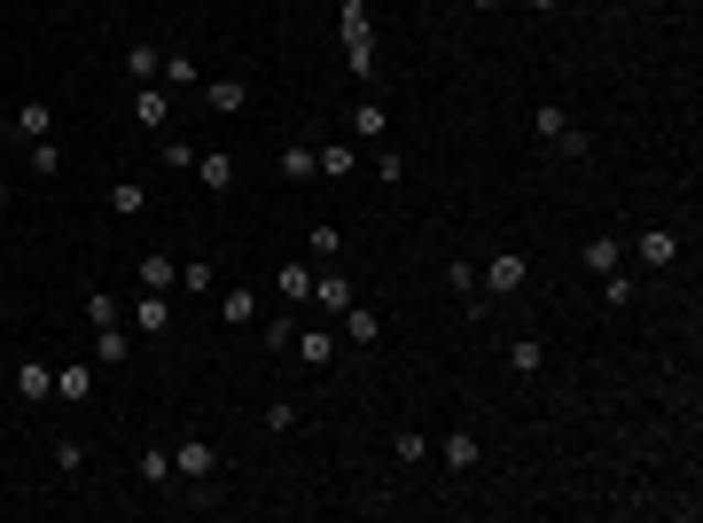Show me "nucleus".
Segmentation results:
<instances>
[{
  "instance_id": "f257e3e1",
  "label": "nucleus",
  "mask_w": 703,
  "mask_h": 523,
  "mask_svg": "<svg viewBox=\"0 0 703 523\" xmlns=\"http://www.w3.org/2000/svg\"><path fill=\"white\" fill-rule=\"evenodd\" d=\"M477 290H485V305L523 297V290H532V258H523V250H493L485 266H477Z\"/></svg>"
},
{
  "instance_id": "f03ea898",
  "label": "nucleus",
  "mask_w": 703,
  "mask_h": 523,
  "mask_svg": "<svg viewBox=\"0 0 703 523\" xmlns=\"http://www.w3.org/2000/svg\"><path fill=\"white\" fill-rule=\"evenodd\" d=\"M219 469H227V454L212 438H196V429L172 438V477H181V484H219Z\"/></svg>"
},
{
  "instance_id": "7ed1b4c3",
  "label": "nucleus",
  "mask_w": 703,
  "mask_h": 523,
  "mask_svg": "<svg viewBox=\"0 0 703 523\" xmlns=\"http://www.w3.org/2000/svg\"><path fill=\"white\" fill-rule=\"evenodd\" d=\"M196 95H204L212 118H242V110H250V78H242V70H204Z\"/></svg>"
},
{
  "instance_id": "20e7f679",
  "label": "nucleus",
  "mask_w": 703,
  "mask_h": 523,
  "mask_svg": "<svg viewBox=\"0 0 703 523\" xmlns=\"http://www.w3.org/2000/svg\"><path fill=\"white\" fill-rule=\"evenodd\" d=\"M172 313H181V305H172V290H133V305H126V320H133V336H172Z\"/></svg>"
},
{
  "instance_id": "39448f33",
  "label": "nucleus",
  "mask_w": 703,
  "mask_h": 523,
  "mask_svg": "<svg viewBox=\"0 0 703 523\" xmlns=\"http://www.w3.org/2000/svg\"><path fill=\"white\" fill-rule=\"evenodd\" d=\"M344 55H352V78L376 86V47H368V0H344Z\"/></svg>"
},
{
  "instance_id": "423d86ee",
  "label": "nucleus",
  "mask_w": 703,
  "mask_h": 523,
  "mask_svg": "<svg viewBox=\"0 0 703 523\" xmlns=\"http://www.w3.org/2000/svg\"><path fill=\"white\" fill-rule=\"evenodd\" d=\"M626 258H634L641 274H664L672 258H680V235H672V227H641V235L626 242Z\"/></svg>"
},
{
  "instance_id": "0eeeda50",
  "label": "nucleus",
  "mask_w": 703,
  "mask_h": 523,
  "mask_svg": "<svg viewBox=\"0 0 703 523\" xmlns=\"http://www.w3.org/2000/svg\"><path fill=\"white\" fill-rule=\"evenodd\" d=\"M290 352H298V360H305V368L321 375V368H336V352H344V336L313 320V328H298V336H290Z\"/></svg>"
},
{
  "instance_id": "6e6552de",
  "label": "nucleus",
  "mask_w": 703,
  "mask_h": 523,
  "mask_svg": "<svg viewBox=\"0 0 703 523\" xmlns=\"http://www.w3.org/2000/svg\"><path fill=\"white\" fill-rule=\"evenodd\" d=\"M0 133H9L17 149H32V141H47V133H55V110H47V102L32 95V102H17V118H9V126H0Z\"/></svg>"
},
{
  "instance_id": "1a4fd4ad",
  "label": "nucleus",
  "mask_w": 703,
  "mask_h": 523,
  "mask_svg": "<svg viewBox=\"0 0 703 523\" xmlns=\"http://www.w3.org/2000/svg\"><path fill=\"white\" fill-rule=\"evenodd\" d=\"M437 461H446V477H477V461H485L477 429H446V438H437Z\"/></svg>"
},
{
  "instance_id": "9d476101",
  "label": "nucleus",
  "mask_w": 703,
  "mask_h": 523,
  "mask_svg": "<svg viewBox=\"0 0 703 523\" xmlns=\"http://www.w3.org/2000/svg\"><path fill=\"white\" fill-rule=\"evenodd\" d=\"M352 141H368V149H383V133H391V110H383V95H360V102H352Z\"/></svg>"
},
{
  "instance_id": "9b49d317",
  "label": "nucleus",
  "mask_w": 703,
  "mask_h": 523,
  "mask_svg": "<svg viewBox=\"0 0 703 523\" xmlns=\"http://www.w3.org/2000/svg\"><path fill=\"white\" fill-rule=\"evenodd\" d=\"M133 469H141L149 492H172V484H181V477H172V438H149V446L133 454Z\"/></svg>"
},
{
  "instance_id": "f8f14e48",
  "label": "nucleus",
  "mask_w": 703,
  "mask_h": 523,
  "mask_svg": "<svg viewBox=\"0 0 703 523\" xmlns=\"http://www.w3.org/2000/svg\"><path fill=\"white\" fill-rule=\"evenodd\" d=\"M172 102H181V95H164V86H133V126L141 133H164L172 126Z\"/></svg>"
},
{
  "instance_id": "ddd939ff",
  "label": "nucleus",
  "mask_w": 703,
  "mask_h": 523,
  "mask_svg": "<svg viewBox=\"0 0 703 523\" xmlns=\"http://www.w3.org/2000/svg\"><path fill=\"white\" fill-rule=\"evenodd\" d=\"M578 266H586L594 282L618 274V266H626V242H618V235H586V242H578Z\"/></svg>"
},
{
  "instance_id": "4468645a",
  "label": "nucleus",
  "mask_w": 703,
  "mask_h": 523,
  "mask_svg": "<svg viewBox=\"0 0 703 523\" xmlns=\"http://www.w3.org/2000/svg\"><path fill=\"white\" fill-rule=\"evenodd\" d=\"M336 336H344V344H383V313H368L360 297H352V305L336 313Z\"/></svg>"
},
{
  "instance_id": "2eb2a0df",
  "label": "nucleus",
  "mask_w": 703,
  "mask_h": 523,
  "mask_svg": "<svg viewBox=\"0 0 703 523\" xmlns=\"http://www.w3.org/2000/svg\"><path fill=\"white\" fill-rule=\"evenodd\" d=\"M196 188L204 196H227L235 188V156L227 149H196Z\"/></svg>"
},
{
  "instance_id": "dca6fc26",
  "label": "nucleus",
  "mask_w": 703,
  "mask_h": 523,
  "mask_svg": "<svg viewBox=\"0 0 703 523\" xmlns=\"http://www.w3.org/2000/svg\"><path fill=\"white\" fill-rule=\"evenodd\" d=\"M55 399H63V406H86V399H95V360H63V368H55Z\"/></svg>"
},
{
  "instance_id": "f3484780",
  "label": "nucleus",
  "mask_w": 703,
  "mask_h": 523,
  "mask_svg": "<svg viewBox=\"0 0 703 523\" xmlns=\"http://www.w3.org/2000/svg\"><path fill=\"white\" fill-rule=\"evenodd\" d=\"M133 282H141V290H181V258H172V250H141Z\"/></svg>"
},
{
  "instance_id": "a211bd4d",
  "label": "nucleus",
  "mask_w": 703,
  "mask_h": 523,
  "mask_svg": "<svg viewBox=\"0 0 703 523\" xmlns=\"http://www.w3.org/2000/svg\"><path fill=\"white\" fill-rule=\"evenodd\" d=\"M17 399H24V406H47V399H55V368H47V360H17Z\"/></svg>"
},
{
  "instance_id": "6ab92c4d",
  "label": "nucleus",
  "mask_w": 703,
  "mask_h": 523,
  "mask_svg": "<svg viewBox=\"0 0 703 523\" xmlns=\"http://www.w3.org/2000/svg\"><path fill=\"white\" fill-rule=\"evenodd\" d=\"M156 86H164V95H196V86H204V63H196V55H164Z\"/></svg>"
},
{
  "instance_id": "aec40b11",
  "label": "nucleus",
  "mask_w": 703,
  "mask_h": 523,
  "mask_svg": "<svg viewBox=\"0 0 703 523\" xmlns=\"http://www.w3.org/2000/svg\"><path fill=\"white\" fill-rule=\"evenodd\" d=\"M321 149V181H352L360 172V141H313Z\"/></svg>"
},
{
  "instance_id": "412c9836",
  "label": "nucleus",
  "mask_w": 703,
  "mask_h": 523,
  "mask_svg": "<svg viewBox=\"0 0 703 523\" xmlns=\"http://www.w3.org/2000/svg\"><path fill=\"white\" fill-rule=\"evenodd\" d=\"M156 70H164V47L126 40V86H156Z\"/></svg>"
},
{
  "instance_id": "4be33fe9",
  "label": "nucleus",
  "mask_w": 703,
  "mask_h": 523,
  "mask_svg": "<svg viewBox=\"0 0 703 523\" xmlns=\"http://www.w3.org/2000/svg\"><path fill=\"white\" fill-rule=\"evenodd\" d=\"M172 297H219V266L212 258H181V290Z\"/></svg>"
},
{
  "instance_id": "5701e85b",
  "label": "nucleus",
  "mask_w": 703,
  "mask_h": 523,
  "mask_svg": "<svg viewBox=\"0 0 703 523\" xmlns=\"http://www.w3.org/2000/svg\"><path fill=\"white\" fill-rule=\"evenodd\" d=\"M274 297H282V305H305V297H313V258H290V266L274 274Z\"/></svg>"
},
{
  "instance_id": "b1692460",
  "label": "nucleus",
  "mask_w": 703,
  "mask_h": 523,
  "mask_svg": "<svg viewBox=\"0 0 703 523\" xmlns=\"http://www.w3.org/2000/svg\"><path fill=\"white\" fill-rule=\"evenodd\" d=\"M133 360V336H126V320L118 328H95V368H126Z\"/></svg>"
},
{
  "instance_id": "393cba45",
  "label": "nucleus",
  "mask_w": 703,
  "mask_h": 523,
  "mask_svg": "<svg viewBox=\"0 0 703 523\" xmlns=\"http://www.w3.org/2000/svg\"><path fill=\"white\" fill-rule=\"evenodd\" d=\"M313 172H321V149H313V141H290V149H282V181H290V188H305Z\"/></svg>"
},
{
  "instance_id": "a878e982",
  "label": "nucleus",
  "mask_w": 703,
  "mask_h": 523,
  "mask_svg": "<svg viewBox=\"0 0 703 523\" xmlns=\"http://www.w3.org/2000/svg\"><path fill=\"white\" fill-rule=\"evenodd\" d=\"M305 305H313V313H344V305H352V282H344V274H313V297H305Z\"/></svg>"
},
{
  "instance_id": "bb28decb",
  "label": "nucleus",
  "mask_w": 703,
  "mask_h": 523,
  "mask_svg": "<svg viewBox=\"0 0 703 523\" xmlns=\"http://www.w3.org/2000/svg\"><path fill=\"white\" fill-rule=\"evenodd\" d=\"M212 313H219L227 328H250V320H258V297H250V290H219V297H212Z\"/></svg>"
},
{
  "instance_id": "cd10ccee",
  "label": "nucleus",
  "mask_w": 703,
  "mask_h": 523,
  "mask_svg": "<svg viewBox=\"0 0 703 523\" xmlns=\"http://www.w3.org/2000/svg\"><path fill=\"white\" fill-rule=\"evenodd\" d=\"M126 320V297L118 290H86V328H118Z\"/></svg>"
},
{
  "instance_id": "c85d7f7f",
  "label": "nucleus",
  "mask_w": 703,
  "mask_h": 523,
  "mask_svg": "<svg viewBox=\"0 0 703 523\" xmlns=\"http://www.w3.org/2000/svg\"><path fill=\"white\" fill-rule=\"evenodd\" d=\"M508 368H516V375H540V368H548V344H540V336H508Z\"/></svg>"
},
{
  "instance_id": "c756f323",
  "label": "nucleus",
  "mask_w": 703,
  "mask_h": 523,
  "mask_svg": "<svg viewBox=\"0 0 703 523\" xmlns=\"http://www.w3.org/2000/svg\"><path fill=\"white\" fill-rule=\"evenodd\" d=\"M446 282H454V297H462L469 313H485V290H477V266H469V258H446Z\"/></svg>"
},
{
  "instance_id": "7c9ffc66",
  "label": "nucleus",
  "mask_w": 703,
  "mask_h": 523,
  "mask_svg": "<svg viewBox=\"0 0 703 523\" xmlns=\"http://www.w3.org/2000/svg\"><path fill=\"white\" fill-rule=\"evenodd\" d=\"M634 297H641V274H626V266H618V274H602V305H609V313H626Z\"/></svg>"
},
{
  "instance_id": "2f4dec72",
  "label": "nucleus",
  "mask_w": 703,
  "mask_h": 523,
  "mask_svg": "<svg viewBox=\"0 0 703 523\" xmlns=\"http://www.w3.org/2000/svg\"><path fill=\"white\" fill-rule=\"evenodd\" d=\"M156 156H164L172 172H196V141H181V133H156Z\"/></svg>"
},
{
  "instance_id": "473e14b6",
  "label": "nucleus",
  "mask_w": 703,
  "mask_h": 523,
  "mask_svg": "<svg viewBox=\"0 0 703 523\" xmlns=\"http://www.w3.org/2000/svg\"><path fill=\"white\" fill-rule=\"evenodd\" d=\"M24 164L40 172V181H55V172H63V149H55V133H47V141H32V149H24Z\"/></svg>"
},
{
  "instance_id": "72a5a7b5",
  "label": "nucleus",
  "mask_w": 703,
  "mask_h": 523,
  "mask_svg": "<svg viewBox=\"0 0 703 523\" xmlns=\"http://www.w3.org/2000/svg\"><path fill=\"white\" fill-rule=\"evenodd\" d=\"M290 313H298V305H290ZM290 313H267V328H258V336H267V352H290V336H298Z\"/></svg>"
},
{
  "instance_id": "f704fd0d",
  "label": "nucleus",
  "mask_w": 703,
  "mask_h": 523,
  "mask_svg": "<svg viewBox=\"0 0 703 523\" xmlns=\"http://www.w3.org/2000/svg\"><path fill=\"white\" fill-rule=\"evenodd\" d=\"M391 461H430V438L422 429H391Z\"/></svg>"
},
{
  "instance_id": "c9c22d12",
  "label": "nucleus",
  "mask_w": 703,
  "mask_h": 523,
  "mask_svg": "<svg viewBox=\"0 0 703 523\" xmlns=\"http://www.w3.org/2000/svg\"><path fill=\"white\" fill-rule=\"evenodd\" d=\"M141 204H149V188H141V181H118V188H110V211H118V219H133Z\"/></svg>"
},
{
  "instance_id": "e433bc0d",
  "label": "nucleus",
  "mask_w": 703,
  "mask_h": 523,
  "mask_svg": "<svg viewBox=\"0 0 703 523\" xmlns=\"http://www.w3.org/2000/svg\"><path fill=\"white\" fill-rule=\"evenodd\" d=\"M267 429H274V438H290V429H298V399H267Z\"/></svg>"
},
{
  "instance_id": "4c0bfd02",
  "label": "nucleus",
  "mask_w": 703,
  "mask_h": 523,
  "mask_svg": "<svg viewBox=\"0 0 703 523\" xmlns=\"http://www.w3.org/2000/svg\"><path fill=\"white\" fill-rule=\"evenodd\" d=\"M305 250H313V266H321V258H336V250H344V235H336V227H328V219H321V227H313V235H305Z\"/></svg>"
},
{
  "instance_id": "58836bf2",
  "label": "nucleus",
  "mask_w": 703,
  "mask_h": 523,
  "mask_svg": "<svg viewBox=\"0 0 703 523\" xmlns=\"http://www.w3.org/2000/svg\"><path fill=\"white\" fill-rule=\"evenodd\" d=\"M376 181H383V188L407 181V156H399V149H376Z\"/></svg>"
},
{
  "instance_id": "ea45409f",
  "label": "nucleus",
  "mask_w": 703,
  "mask_h": 523,
  "mask_svg": "<svg viewBox=\"0 0 703 523\" xmlns=\"http://www.w3.org/2000/svg\"><path fill=\"white\" fill-rule=\"evenodd\" d=\"M55 469L78 477V469H86V446H78V438H55Z\"/></svg>"
},
{
  "instance_id": "a19ab883",
  "label": "nucleus",
  "mask_w": 703,
  "mask_h": 523,
  "mask_svg": "<svg viewBox=\"0 0 703 523\" xmlns=\"http://www.w3.org/2000/svg\"><path fill=\"white\" fill-rule=\"evenodd\" d=\"M523 9H532V17H548V9H563V0H523Z\"/></svg>"
},
{
  "instance_id": "79ce46f5",
  "label": "nucleus",
  "mask_w": 703,
  "mask_h": 523,
  "mask_svg": "<svg viewBox=\"0 0 703 523\" xmlns=\"http://www.w3.org/2000/svg\"><path fill=\"white\" fill-rule=\"evenodd\" d=\"M0 211H9V172H0Z\"/></svg>"
},
{
  "instance_id": "37998d69",
  "label": "nucleus",
  "mask_w": 703,
  "mask_h": 523,
  "mask_svg": "<svg viewBox=\"0 0 703 523\" xmlns=\"http://www.w3.org/2000/svg\"><path fill=\"white\" fill-rule=\"evenodd\" d=\"M469 9H500V0H469Z\"/></svg>"
},
{
  "instance_id": "c03bdc74",
  "label": "nucleus",
  "mask_w": 703,
  "mask_h": 523,
  "mask_svg": "<svg viewBox=\"0 0 703 523\" xmlns=\"http://www.w3.org/2000/svg\"><path fill=\"white\" fill-rule=\"evenodd\" d=\"M578 9H609V0H578Z\"/></svg>"
}]
</instances>
